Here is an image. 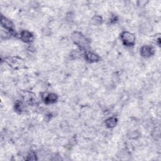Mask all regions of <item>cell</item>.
I'll return each mask as SVG.
<instances>
[{"label": "cell", "mask_w": 161, "mask_h": 161, "mask_svg": "<svg viewBox=\"0 0 161 161\" xmlns=\"http://www.w3.org/2000/svg\"><path fill=\"white\" fill-rule=\"evenodd\" d=\"M20 37L23 41L25 42H30L33 40V34L31 32L26 30L22 32L20 34Z\"/></svg>", "instance_id": "obj_4"}, {"label": "cell", "mask_w": 161, "mask_h": 161, "mask_svg": "<svg viewBox=\"0 0 161 161\" xmlns=\"http://www.w3.org/2000/svg\"><path fill=\"white\" fill-rule=\"evenodd\" d=\"M57 100V96L56 94H48V95L45 96V98H44V101L45 103L47 104H50V103H55Z\"/></svg>", "instance_id": "obj_6"}, {"label": "cell", "mask_w": 161, "mask_h": 161, "mask_svg": "<svg viewBox=\"0 0 161 161\" xmlns=\"http://www.w3.org/2000/svg\"><path fill=\"white\" fill-rule=\"evenodd\" d=\"M85 58L88 61L90 62H95L98 61L100 59V57L97 54L92 52L87 53L86 54Z\"/></svg>", "instance_id": "obj_8"}, {"label": "cell", "mask_w": 161, "mask_h": 161, "mask_svg": "<svg viewBox=\"0 0 161 161\" xmlns=\"http://www.w3.org/2000/svg\"><path fill=\"white\" fill-rule=\"evenodd\" d=\"M154 53V49L152 47L145 45L142 47L140 50V54L145 57H149Z\"/></svg>", "instance_id": "obj_3"}, {"label": "cell", "mask_w": 161, "mask_h": 161, "mask_svg": "<svg viewBox=\"0 0 161 161\" xmlns=\"http://www.w3.org/2000/svg\"><path fill=\"white\" fill-rule=\"evenodd\" d=\"M106 125L108 128H113L117 124V118L116 117H111L106 120Z\"/></svg>", "instance_id": "obj_9"}, {"label": "cell", "mask_w": 161, "mask_h": 161, "mask_svg": "<svg viewBox=\"0 0 161 161\" xmlns=\"http://www.w3.org/2000/svg\"><path fill=\"white\" fill-rule=\"evenodd\" d=\"M6 62L11 65V66H20L22 65L23 62L21 61L20 59H18V57H10L9 60L7 59Z\"/></svg>", "instance_id": "obj_7"}, {"label": "cell", "mask_w": 161, "mask_h": 161, "mask_svg": "<svg viewBox=\"0 0 161 161\" xmlns=\"http://www.w3.org/2000/svg\"><path fill=\"white\" fill-rule=\"evenodd\" d=\"M73 40L75 44L78 45L80 47H84L86 45V40L83 35L78 32H75L73 35Z\"/></svg>", "instance_id": "obj_2"}, {"label": "cell", "mask_w": 161, "mask_h": 161, "mask_svg": "<svg viewBox=\"0 0 161 161\" xmlns=\"http://www.w3.org/2000/svg\"><path fill=\"white\" fill-rule=\"evenodd\" d=\"M121 38H122L123 44L127 47L132 46L135 44V37L133 34L128 32H124L122 33L121 35Z\"/></svg>", "instance_id": "obj_1"}, {"label": "cell", "mask_w": 161, "mask_h": 161, "mask_svg": "<svg viewBox=\"0 0 161 161\" xmlns=\"http://www.w3.org/2000/svg\"><path fill=\"white\" fill-rule=\"evenodd\" d=\"M1 23L5 29L9 31H13V23H11V21L3 17V16H2V18H1Z\"/></svg>", "instance_id": "obj_5"}]
</instances>
